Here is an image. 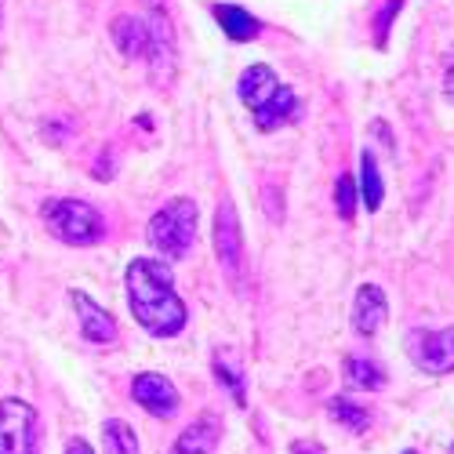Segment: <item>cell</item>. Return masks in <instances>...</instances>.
Listing matches in <instances>:
<instances>
[{
  "mask_svg": "<svg viewBox=\"0 0 454 454\" xmlns=\"http://www.w3.org/2000/svg\"><path fill=\"white\" fill-rule=\"evenodd\" d=\"M69 301L81 317V338L84 342H91V346H113L117 342V320H113L98 301H91L84 291H73Z\"/></svg>",
  "mask_w": 454,
  "mask_h": 454,
  "instance_id": "obj_8",
  "label": "cell"
},
{
  "mask_svg": "<svg viewBox=\"0 0 454 454\" xmlns=\"http://www.w3.org/2000/svg\"><path fill=\"white\" fill-rule=\"evenodd\" d=\"M356 193L364 197V207L367 211H378L382 207V197H386V185H382V171H378V160L371 149L360 153V189Z\"/></svg>",
  "mask_w": 454,
  "mask_h": 454,
  "instance_id": "obj_16",
  "label": "cell"
},
{
  "mask_svg": "<svg viewBox=\"0 0 454 454\" xmlns=\"http://www.w3.org/2000/svg\"><path fill=\"white\" fill-rule=\"evenodd\" d=\"M291 454H324L313 440H298V443H291Z\"/></svg>",
  "mask_w": 454,
  "mask_h": 454,
  "instance_id": "obj_24",
  "label": "cell"
},
{
  "mask_svg": "<svg viewBox=\"0 0 454 454\" xmlns=\"http://www.w3.org/2000/svg\"><path fill=\"white\" fill-rule=\"evenodd\" d=\"M346 382L353 389H364V393H374L386 386V371L378 367L374 360H364V356H349L346 360Z\"/></svg>",
  "mask_w": 454,
  "mask_h": 454,
  "instance_id": "obj_17",
  "label": "cell"
},
{
  "mask_svg": "<svg viewBox=\"0 0 454 454\" xmlns=\"http://www.w3.org/2000/svg\"><path fill=\"white\" fill-rule=\"evenodd\" d=\"M400 4H403V0H386V8L378 12V19H374V44H386L389 26H393V19H396Z\"/></svg>",
  "mask_w": 454,
  "mask_h": 454,
  "instance_id": "obj_21",
  "label": "cell"
},
{
  "mask_svg": "<svg viewBox=\"0 0 454 454\" xmlns=\"http://www.w3.org/2000/svg\"><path fill=\"white\" fill-rule=\"evenodd\" d=\"M215 254H218L222 273L230 277V284L240 287V280H244V233H240V218H237V207L230 197H225L215 211Z\"/></svg>",
  "mask_w": 454,
  "mask_h": 454,
  "instance_id": "obj_4",
  "label": "cell"
},
{
  "mask_svg": "<svg viewBox=\"0 0 454 454\" xmlns=\"http://www.w3.org/2000/svg\"><path fill=\"white\" fill-rule=\"evenodd\" d=\"M298 95L287 88V84H280L277 88V95L266 102V106H262L258 113H251V117H254V124H258V131H277V128H284L287 121H294L298 117Z\"/></svg>",
  "mask_w": 454,
  "mask_h": 454,
  "instance_id": "obj_13",
  "label": "cell"
},
{
  "mask_svg": "<svg viewBox=\"0 0 454 454\" xmlns=\"http://www.w3.org/2000/svg\"><path fill=\"white\" fill-rule=\"evenodd\" d=\"M102 440H106V450H109V454H138V436H135V429H131L128 422H121V419H109V422L102 426Z\"/></svg>",
  "mask_w": 454,
  "mask_h": 454,
  "instance_id": "obj_19",
  "label": "cell"
},
{
  "mask_svg": "<svg viewBox=\"0 0 454 454\" xmlns=\"http://www.w3.org/2000/svg\"><path fill=\"white\" fill-rule=\"evenodd\" d=\"M211 367H215V378H218V382L230 389L233 403L244 407V403H247V382H244V364L237 360V353H233V349H218Z\"/></svg>",
  "mask_w": 454,
  "mask_h": 454,
  "instance_id": "obj_15",
  "label": "cell"
},
{
  "mask_svg": "<svg viewBox=\"0 0 454 454\" xmlns=\"http://www.w3.org/2000/svg\"><path fill=\"white\" fill-rule=\"evenodd\" d=\"M447 454H454V443H450V450H447Z\"/></svg>",
  "mask_w": 454,
  "mask_h": 454,
  "instance_id": "obj_26",
  "label": "cell"
},
{
  "mask_svg": "<svg viewBox=\"0 0 454 454\" xmlns=\"http://www.w3.org/2000/svg\"><path fill=\"white\" fill-rule=\"evenodd\" d=\"M128 306L131 317L153 334V338H175L189 313L185 301L175 291V277L160 258H131L128 266Z\"/></svg>",
  "mask_w": 454,
  "mask_h": 454,
  "instance_id": "obj_1",
  "label": "cell"
},
{
  "mask_svg": "<svg viewBox=\"0 0 454 454\" xmlns=\"http://www.w3.org/2000/svg\"><path fill=\"white\" fill-rule=\"evenodd\" d=\"M41 218L48 225V233L69 247H95L106 240V218L77 197H51L41 207Z\"/></svg>",
  "mask_w": 454,
  "mask_h": 454,
  "instance_id": "obj_2",
  "label": "cell"
},
{
  "mask_svg": "<svg viewBox=\"0 0 454 454\" xmlns=\"http://www.w3.org/2000/svg\"><path fill=\"white\" fill-rule=\"evenodd\" d=\"M389 317V301H386V291L378 287V284H364L353 298V331L371 338L378 334V327L386 324Z\"/></svg>",
  "mask_w": 454,
  "mask_h": 454,
  "instance_id": "obj_9",
  "label": "cell"
},
{
  "mask_svg": "<svg viewBox=\"0 0 454 454\" xmlns=\"http://www.w3.org/2000/svg\"><path fill=\"white\" fill-rule=\"evenodd\" d=\"M334 207L346 222H353V215H356V182H353V175H342L334 182Z\"/></svg>",
  "mask_w": 454,
  "mask_h": 454,
  "instance_id": "obj_20",
  "label": "cell"
},
{
  "mask_svg": "<svg viewBox=\"0 0 454 454\" xmlns=\"http://www.w3.org/2000/svg\"><path fill=\"white\" fill-rule=\"evenodd\" d=\"M403 454H419V450H403Z\"/></svg>",
  "mask_w": 454,
  "mask_h": 454,
  "instance_id": "obj_25",
  "label": "cell"
},
{
  "mask_svg": "<svg viewBox=\"0 0 454 454\" xmlns=\"http://www.w3.org/2000/svg\"><path fill=\"white\" fill-rule=\"evenodd\" d=\"M327 411H331V419H334L338 426H346L349 433H364V429L371 426V411H367L364 403H356L353 396H334V400L327 403Z\"/></svg>",
  "mask_w": 454,
  "mask_h": 454,
  "instance_id": "obj_18",
  "label": "cell"
},
{
  "mask_svg": "<svg viewBox=\"0 0 454 454\" xmlns=\"http://www.w3.org/2000/svg\"><path fill=\"white\" fill-rule=\"evenodd\" d=\"M66 454H95V450H91V443H88V440H81V436H73V440L66 443Z\"/></svg>",
  "mask_w": 454,
  "mask_h": 454,
  "instance_id": "obj_23",
  "label": "cell"
},
{
  "mask_svg": "<svg viewBox=\"0 0 454 454\" xmlns=\"http://www.w3.org/2000/svg\"><path fill=\"white\" fill-rule=\"evenodd\" d=\"M407 356L426 374H450L454 371V327L443 331H411Z\"/></svg>",
  "mask_w": 454,
  "mask_h": 454,
  "instance_id": "obj_6",
  "label": "cell"
},
{
  "mask_svg": "<svg viewBox=\"0 0 454 454\" xmlns=\"http://www.w3.org/2000/svg\"><path fill=\"white\" fill-rule=\"evenodd\" d=\"M0 4H4V0H0ZM0 15H4V12H0Z\"/></svg>",
  "mask_w": 454,
  "mask_h": 454,
  "instance_id": "obj_27",
  "label": "cell"
},
{
  "mask_svg": "<svg viewBox=\"0 0 454 454\" xmlns=\"http://www.w3.org/2000/svg\"><path fill=\"white\" fill-rule=\"evenodd\" d=\"M197 222H200L197 200L175 197L153 218H149L145 240H149V247L160 251L164 258H185L189 247H193V240H197Z\"/></svg>",
  "mask_w": 454,
  "mask_h": 454,
  "instance_id": "obj_3",
  "label": "cell"
},
{
  "mask_svg": "<svg viewBox=\"0 0 454 454\" xmlns=\"http://www.w3.org/2000/svg\"><path fill=\"white\" fill-rule=\"evenodd\" d=\"M211 12H215V22L222 26V33L230 36V41H237V44H247V41H254V36L262 33V22H258L247 8H237V4H215Z\"/></svg>",
  "mask_w": 454,
  "mask_h": 454,
  "instance_id": "obj_14",
  "label": "cell"
},
{
  "mask_svg": "<svg viewBox=\"0 0 454 454\" xmlns=\"http://www.w3.org/2000/svg\"><path fill=\"white\" fill-rule=\"evenodd\" d=\"M222 440V419L215 411H204L197 422H189L182 429V436L175 440L171 454H211Z\"/></svg>",
  "mask_w": 454,
  "mask_h": 454,
  "instance_id": "obj_10",
  "label": "cell"
},
{
  "mask_svg": "<svg viewBox=\"0 0 454 454\" xmlns=\"http://www.w3.org/2000/svg\"><path fill=\"white\" fill-rule=\"evenodd\" d=\"M131 396L142 411H149L153 419H171V414L178 411V389L171 378L157 374V371H142L135 374V382H131Z\"/></svg>",
  "mask_w": 454,
  "mask_h": 454,
  "instance_id": "obj_7",
  "label": "cell"
},
{
  "mask_svg": "<svg viewBox=\"0 0 454 454\" xmlns=\"http://www.w3.org/2000/svg\"><path fill=\"white\" fill-rule=\"evenodd\" d=\"M109 33H113V44L121 48L124 59H145L149 55V22L145 19L121 15V19H113Z\"/></svg>",
  "mask_w": 454,
  "mask_h": 454,
  "instance_id": "obj_12",
  "label": "cell"
},
{
  "mask_svg": "<svg viewBox=\"0 0 454 454\" xmlns=\"http://www.w3.org/2000/svg\"><path fill=\"white\" fill-rule=\"evenodd\" d=\"M277 88H280V81H277V73L270 69V66H247L244 73H240V84H237V95H240V102L251 109V113H258L262 106H266L273 95H277Z\"/></svg>",
  "mask_w": 454,
  "mask_h": 454,
  "instance_id": "obj_11",
  "label": "cell"
},
{
  "mask_svg": "<svg viewBox=\"0 0 454 454\" xmlns=\"http://www.w3.org/2000/svg\"><path fill=\"white\" fill-rule=\"evenodd\" d=\"M0 454H36V411L19 396L0 400Z\"/></svg>",
  "mask_w": 454,
  "mask_h": 454,
  "instance_id": "obj_5",
  "label": "cell"
},
{
  "mask_svg": "<svg viewBox=\"0 0 454 454\" xmlns=\"http://www.w3.org/2000/svg\"><path fill=\"white\" fill-rule=\"evenodd\" d=\"M443 95L447 102H454V48L443 55Z\"/></svg>",
  "mask_w": 454,
  "mask_h": 454,
  "instance_id": "obj_22",
  "label": "cell"
}]
</instances>
